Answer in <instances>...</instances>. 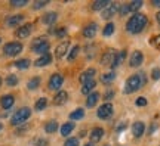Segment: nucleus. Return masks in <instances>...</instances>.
Segmentation results:
<instances>
[{
  "label": "nucleus",
  "mask_w": 160,
  "mask_h": 146,
  "mask_svg": "<svg viewBox=\"0 0 160 146\" xmlns=\"http://www.w3.org/2000/svg\"><path fill=\"white\" fill-rule=\"evenodd\" d=\"M147 24H148V19L147 16L144 15V13H135V15H132L131 19L126 22V31L131 34H139L142 33L144 28L147 27Z\"/></svg>",
  "instance_id": "1"
},
{
  "label": "nucleus",
  "mask_w": 160,
  "mask_h": 146,
  "mask_svg": "<svg viewBox=\"0 0 160 146\" xmlns=\"http://www.w3.org/2000/svg\"><path fill=\"white\" fill-rule=\"evenodd\" d=\"M144 84H145V75L144 74H133V75H131L129 78L126 80L123 92L126 95H129V93H133L138 89H141Z\"/></svg>",
  "instance_id": "2"
},
{
  "label": "nucleus",
  "mask_w": 160,
  "mask_h": 146,
  "mask_svg": "<svg viewBox=\"0 0 160 146\" xmlns=\"http://www.w3.org/2000/svg\"><path fill=\"white\" fill-rule=\"evenodd\" d=\"M30 117H31V109H30V108H19L17 112L12 115L11 124L12 125H21V124L25 123Z\"/></svg>",
  "instance_id": "3"
},
{
  "label": "nucleus",
  "mask_w": 160,
  "mask_h": 146,
  "mask_svg": "<svg viewBox=\"0 0 160 146\" xmlns=\"http://www.w3.org/2000/svg\"><path fill=\"white\" fill-rule=\"evenodd\" d=\"M49 47H51V45H49L48 40L43 39V37L34 39L33 43H31V50L36 52V53H39L40 56H42V55H46L48 50H49Z\"/></svg>",
  "instance_id": "4"
},
{
  "label": "nucleus",
  "mask_w": 160,
  "mask_h": 146,
  "mask_svg": "<svg viewBox=\"0 0 160 146\" xmlns=\"http://www.w3.org/2000/svg\"><path fill=\"white\" fill-rule=\"evenodd\" d=\"M22 47L24 46L19 41H9L3 47V53L6 56H17V55H19L22 52Z\"/></svg>",
  "instance_id": "5"
},
{
  "label": "nucleus",
  "mask_w": 160,
  "mask_h": 146,
  "mask_svg": "<svg viewBox=\"0 0 160 146\" xmlns=\"http://www.w3.org/2000/svg\"><path fill=\"white\" fill-rule=\"evenodd\" d=\"M113 112H114V108H113V105L110 103V102H107V103H102L101 106L98 108L97 111V115L99 120H108L111 115H113Z\"/></svg>",
  "instance_id": "6"
},
{
  "label": "nucleus",
  "mask_w": 160,
  "mask_h": 146,
  "mask_svg": "<svg viewBox=\"0 0 160 146\" xmlns=\"http://www.w3.org/2000/svg\"><path fill=\"white\" fill-rule=\"evenodd\" d=\"M64 84V77L61 74H52L51 78H49V89L51 90H59Z\"/></svg>",
  "instance_id": "7"
},
{
  "label": "nucleus",
  "mask_w": 160,
  "mask_h": 146,
  "mask_svg": "<svg viewBox=\"0 0 160 146\" xmlns=\"http://www.w3.org/2000/svg\"><path fill=\"white\" fill-rule=\"evenodd\" d=\"M142 62H144V53L141 50H135V52H132V55H131V59H129V65L133 68H138V67H141L142 65Z\"/></svg>",
  "instance_id": "8"
},
{
  "label": "nucleus",
  "mask_w": 160,
  "mask_h": 146,
  "mask_svg": "<svg viewBox=\"0 0 160 146\" xmlns=\"http://www.w3.org/2000/svg\"><path fill=\"white\" fill-rule=\"evenodd\" d=\"M68 49H70V41L68 40H65V41H62V43H59V45L55 47V58H57V59L64 58L65 55H67Z\"/></svg>",
  "instance_id": "9"
},
{
  "label": "nucleus",
  "mask_w": 160,
  "mask_h": 146,
  "mask_svg": "<svg viewBox=\"0 0 160 146\" xmlns=\"http://www.w3.org/2000/svg\"><path fill=\"white\" fill-rule=\"evenodd\" d=\"M31 30H33V25L31 24H24L21 27H18L17 31H15V35L18 39H27L30 34H31Z\"/></svg>",
  "instance_id": "10"
},
{
  "label": "nucleus",
  "mask_w": 160,
  "mask_h": 146,
  "mask_svg": "<svg viewBox=\"0 0 160 146\" xmlns=\"http://www.w3.org/2000/svg\"><path fill=\"white\" fill-rule=\"evenodd\" d=\"M119 11V5L117 3H110L102 12H101V16L104 19H111V18L116 15V12Z\"/></svg>",
  "instance_id": "11"
},
{
  "label": "nucleus",
  "mask_w": 160,
  "mask_h": 146,
  "mask_svg": "<svg viewBox=\"0 0 160 146\" xmlns=\"http://www.w3.org/2000/svg\"><path fill=\"white\" fill-rule=\"evenodd\" d=\"M116 53H117V52L113 50V49H110V50L105 52L102 55V58H101V65H104V67H111V64H113V61H114V58H116Z\"/></svg>",
  "instance_id": "12"
},
{
  "label": "nucleus",
  "mask_w": 160,
  "mask_h": 146,
  "mask_svg": "<svg viewBox=\"0 0 160 146\" xmlns=\"http://www.w3.org/2000/svg\"><path fill=\"white\" fill-rule=\"evenodd\" d=\"M95 74H97V69H95V68H89V69H86V71H83V73L80 74L79 81L82 84H86L88 81H92V80H93Z\"/></svg>",
  "instance_id": "13"
},
{
  "label": "nucleus",
  "mask_w": 160,
  "mask_h": 146,
  "mask_svg": "<svg viewBox=\"0 0 160 146\" xmlns=\"http://www.w3.org/2000/svg\"><path fill=\"white\" fill-rule=\"evenodd\" d=\"M104 137V130L101 127H95V129L91 130V134H89V140L91 143H98V142H101V139Z\"/></svg>",
  "instance_id": "14"
},
{
  "label": "nucleus",
  "mask_w": 160,
  "mask_h": 146,
  "mask_svg": "<svg viewBox=\"0 0 160 146\" xmlns=\"http://www.w3.org/2000/svg\"><path fill=\"white\" fill-rule=\"evenodd\" d=\"M97 31H98V25L95 22H91L89 25H86L83 28V37L85 39H93L97 35Z\"/></svg>",
  "instance_id": "15"
},
{
  "label": "nucleus",
  "mask_w": 160,
  "mask_h": 146,
  "mask_svg": "<svg viewBox=\"0 0 160 146\" xmlns=\"http://www.w3.org/2000/svg\"><path fill=\"white\" fill-rule=\"evenodd\" d=\"M144 131H145V124L142 121H135L132 124V134H133V137H141L144 134Z\"/></svg>",
  "instance_id": "16"
},
{
  "label": "nucleus",
  "mask_w": 160,
  "mask_h": 146,
  "mask_svg": "<svg viewBox=\"0 0 160 146\" xmlns=\"http://www.w3.org/2000/svg\"><path fill=\"white\" fill-rule=\"evenodd\" d=\"M67 101H68V93H67V92H64V90L58 92L57 95L53 96V105H57V106L64 105Z\"/></svg>",
  "instance_id": "17"
},
{
  "label": "nucleus",
  "mask_w": 160,
  "mask_h": 146,
  "mask_svg": "<svg viewBox=\"0 0 160 146\" xmlns=\"http://www.w3.org/2000/svg\"><path fill=\"white\" fill-rule=\"evenodd\" d=\"M57 19H58L57 12H46L45 15L42 16V22L45 24V25H53V24L57 22Z\"/></svg>",
  "instance_id": "18"
},
{
  "label": "nucleus",
  "mask_w": 160,
  "mask_h": 146,
  "mask_svg": "<svg viewBox=\"0 0 160 146\" xmlns=\"http://www.w3.org/2000/svg\"><path fill=\"white\" fill-rule=\"evenodd\" d=\"M13 103H15V97L12 95H5L0 99V105H2L3 109H11L13 106Z\"/></svg>",
  "instance_id": "19"
},
{
  "label": "nucleus",
  "mask_w": 160,
  "mask_h": 146,
  "mask_svg": "<svg viewBox=\"0 0 160 146\" xmlns=\"http://www.w3.org/2000/svg\"><path fill=\"white\" fill-rule=\"evenodd\" d=\"M22 21H24V15H13V16H9L6 19V25L13 28V27H18Z\"/></svg>",
  "instance_id": "20"
},
{
  "label": "nucleus",
  "mask_w": 160,
  "mask_h": 146,
  "mask_svg": "<svg viewBox=\"0 0 160 146\" xmlns=\"http://www.w3.org/2000/svg\"><path fill=\"white\" fill-rule=\"evenodd\" d=\"M126 50H120V52H117L116 53V58H114V61H113V64H111V68L114 69V68H117V67H120L123 62H125V59H126Z\"/></svg>",
  "instance_id": "21"
},
{
  "label": "nucleus",
  "mask_w": 160,
  "mask_h": 146,
  "mask_svg": "<svg viewBox=\"0 0 160 146\" xmlns=\"http://www.w3.org/2000/svg\"><path fill=\"white\" fill-rule=\"evenodd\" d=\"M108 5H110V0H97V2L92 3L91 7L93 12H102Z\"/></svg>",
  "instance_id": "22"
},
{
  "label": "nucleus",
  "mask_w": 160,
  "mask_h": 146,
  "mask_svg": "<svg viewBox=\"0 0 160 146\" xmlns=\"http://www.w3.org/2000/svg\"><path fill=\"white\" fill-rule=\"evenodd\" d=\"M99 101V93L98 92H92L91 95H88L86 97V106L88 108H93Z\"/></svg>",
  "instance_id": "23"
},
{
  "label": "nucleus",
  "mask_w": 160,
  "mask_h": 146,
  "mask_svg": "<svg viewBox=\"0 0 160 146\" xmlns=\"http://www.w3.org/2000/svg\"><path fill=\"white\" fill-rule=\"evenodd\" d=\"M51 62H52V55L46 53V55H42L39 59H36L34 65L36 67H46V65H49Z\"/></svg>",
  "instance_id": "24"
},
{
  "label": "nucleus",
  "mask_w": 160,
  "mask_h": 146,
  "mask_svg": "<svg viewBox=\"0 0 160 146\" xmlns=\"http://www.w3.org/2000/svg\"><path fill=\"white\" fill-rule=\"evenodd\" d=\"M74 130V124L71 123V121H68V123H64L62 125H61V129H59V133L64 136V137H67V136L71 134V131Z\"/></svg>",
  "instance_id": "25"
},
{
  "label": "nucleus",
  "mask_w": 160,
  "mask_h": 146,
  "mask_svg": "<svg viewBox=\"0 0 160 146\" xmlns=\"http://www.w3.org/2000/svg\"><path fill=\"white\" fill-rule=\"evenodd\" d=\"M114 80H116L114 71H108V73H105L101 75V83H102V84H111Z\"/></svg>",
  "instance_id": "26"
},
{
  "label": "nucleus",
  "mask_w": 160,
  "mask_h": 146,
  "mask_svg": "<svg viewBox=\"0 0 160 146\" xmlns=\"http://www.w3.org/2000/svg\"><path fill=\"white\" fill-rule=\"evenodd\" d=\"M95 87H97V81H95V80H92V81H88L86 84L82 86V93H83V95H86V96L91 95Z\"/></svg>",
  "instance_id": "27"
},
{
  "label": "nucleus",
  "mask_w": 160,
  "mask_h": 146,
  "mask_svg": "<svg viewBox=\"0 0 160 146\" xmlns=\"http://www.w3.org/2000/svg\"><path fill=\"white\" fill-rule=\"evenodd\" d=\"M129 5V13H138V11L141 9V6H142V0H132L131 3H128Z\"/></svg>",
  "instance_id": "28"
},
{
  "label": "nucleus",
  "mask_w": 160,
  "mask_h": 146,
  "mask_svg": "<svg viewBox=\"0 0 160 146\" xmlns=\"http://www.w3.org/2000/svg\"><path fill=\"white\" fill-rule=\"evenodd\" d=\"M83 117H85V109H82V108H77V109H74L73 112L70 114V118H71L73 121H79V120H82Z\"/></svg>",
  "instance_id": "29"
},
{
  "label": "nucleus",
  "mask_w": 160,
  "mask_h": 146,
  "mask_svg": "<svg viewBox=\"0 0 160 146\" xmlns=\"http://www.w3.org/2000/svg\"><path fill=\"white\" fill-rule=\"evenodd\" d=\"M58 130V123L55 121V120H52V121H48L45 125V131L46 133H49V134H52V133H55Z\"/></svg>",
  "instance_id": "30"
},
{
  "label": "nucleus",
  "mask_w": 160,
  "mask_h": 146,
  "mask_svg": "<svg viewBox=\"0 0 160 146\" xmlns=\"http://www.w3.org/2000/svg\"><path fill=\"white\" fill-rule=\"evenodd\" d=\"M114 30H116L114 24H113V22H108L107 25H105V27H104L102 35H104V37H110V35H113V34H114Z\"/></svg>",
  "instance_id": "31"
},
{
  "label": "nucleus",
  "mask_w": 160,
  "mask_h": 146,
  "mask_svg": "<svg viewBox=\"0 0 160 146\" xmlns=\"http://www.w3.org/2000/svg\"><path fill=\"white\" fill-rule=\"evenodd\" d=\"M46 106H48V99L46 97H40V99L36 101V105H34L36 111H43Z\"/></svg>",
  "instance_id": "32"
},
{
  "label": "nucleus",
  "mask_w": 160,
  "mask_h": 146,
  "mask_svg": "<svg viewBox=\"0 0 160 146\" xmlns=\"http://www.w3.org/2000/svg\"><path fill=\"white\" fill-rule=\"evenodd\" d=\"M79 52H80V46L79 45L73 46V47H71V50H70V53H68V58H67V59H68L70 62H73L76 59V56L79 55Z\"/></svg>",
  "instance_id": "33"
},
{
  "label": "nucleus",
  "mask_w": 160,
  "mask_h": 146,
  "mask_svg": "<svg viewBox=\"0 0 160 146\" xmlns=\"http://www.w3.org/2000/svg\"><path fill=\"white\" fill-rule=\"evenodd\" d=\"M5 83H6L8 86H11V87H13V86H17V84H18V77L15 75V74H9V75L6 77Z\"/></svg>",
  "instance_id": "34"
},
{
  "label": "nucleus",
  "mask_w": 160,
  "mask_h": 146,
  "mask_svg": "<svg viewBox=\"0 0 160 146\" xmlns=\"http://www.w3.org/2000/svg\"><path fill=\"white\" fill-rule=\"evenodd\" d=\"M39 86H40V77H33V78L28 81L27 87H28L30 90H36Z\"/></svg>",
  "instance_id": "35"
},
{
  "label": "nucleus",
  "mask_w": 160,
  "mask_h": 146,
  "mask_svg": "<svg viewBox=\"0 0 160 146\" xmlns=\"http://www.w3.org/2000/svg\"><path fill=\"white\" fill-rule=\"evenodd\" d=\"M15 67L19 68V69H27L30 67V61L28 59H19V61L15 62Z\"/></svg>",
  "instance_id": "36"
},
{
  "label": "nucleus",
  "mask_w": 160,
  "mask_h": 146,
  "mask_svg": "<svg viewBox=\"0 0 160 146\" xmlns=\"http://www.w3.org/2000/svg\"><path fill=\"white\" fill-rule=\"evenodd\" d=\"M25 5H28V0H11V6L13 7H22Z\"/></svg>",
  "instance_id": "37"
},
{
  "label": "nucleus",
  "mask_w": 160,
  "mask_h": 146,
  "mask_svg": "<svg viewBox=\"0 0 160 146\" xmlns=\"http://www.w3.org/2000/svg\"><path fill=\"white\" fill-rule=\"evenodd\" d=\"M64 146H79V139L77 137H68L64 142Z\"/></svg>",
  "instance_id": "38"
},
{
  "label": "nucleus",
  "mask_w": 160,
  "mask_h": 146,
  "mask_svg": "<svg viewBox=\"0 0 160 146\" xmlns=\"http://www.w3.org/2000/svg\"><path fill=\"white\" fill-rule=\"evenodd\" d=\"M48 3H49V0H37V2H34L33 7H34V9H42V7L46 6Z\"/></svg>",
  "instance_id": "39"
},
{
  "label": "nucleus",
  "mask_w": 160,
  "mask_h": 146,
  "mask_svg": "<svg viewBox=\"0 0 160 146\" xmlns=\"http://www.w3.org/2000/svg\"><path fill=\"white\" fill-rule=\"evenodd\" d=\"M119 12L122 16H125V15H128L129 13V5H122L119 6Z\"/></svg>",
  "instance_id": "40"
},
{
  "label": "nucleus",
  "mask_w": 160,
  "mask_h": 146,
  "mask_svg": "<svg viewBox=\"0 0 160 146\" xmlns=\"http://www.w3.org/2000/svg\"><path fill=\"white\" fill-rule=\"evenodd\" d=\"M150 43H151V45H153V46H156L157 49H160V34H157L156 37H153Z\"/></svg>",
  "instance_id": "41"
},
{
  "label": "nucleus",
  "mask_w": 160,
  "mask_h": 146,
  "mask_svg": "<svg viewBox=\"0 0 160 146\" xmlns=\"http://www.w3.org/2000/svg\"><path fill=\"white\" fill-rule=\"evenodd\" d=\"M65 34H67V30H65V28H58L57 31H55V37L61 39V37H64Z\"/></svg>",
  "instance_id": "42"
},
{
  "label": "nucleus",
  "mask_w": 160,
  "mask_h": 146,
  "mask_svg": "<svg viewBox=\"0 0 160 146\" xmlns=\"http://www.w3.org/2000/svg\"><path fill=\"white\" fill-rule=\"evenodd\" d=\"M135 105L137 106H145L147 105V99L145 97H138L137 101H135Z\"/></svg>",
  "instance_id": "43"
},
{
  "label": "nucleus",
  "mask_w": 160,
  "mask_h": 146,
  "mask_svg": "<svg viewBox=\"0 0 160 146\" xmlns=\"http://www.w3.org/2000/svg\"><path fill=\"white\" fill-rule=\"evenodd\" d=\"M151 78L153 80H160V69L159 68H154V69L151 71Z\"/></svg>",
  "instance_id": "44"
},
{
  "label": "nucleus",
  "mask_w": 160,
  "mask_h": 146,
  "mask_svg": "<svg viewBox=\"0 0 160 146\" xmlns=\"http://www.w3.org/2000/svg\"><path fill=\"white\" fill-rule=\"evenodd\" d=\"M34 145L36 146H48L49 143H48V140H46V139H36Z\"/></svg>",
  "instance_id": "45"
},
{
  "label": "nucleus",
  "mask_w": 160,
  "mask_h": 146,
  "mask_svg": "<svg viewBox=\"0 0 160 146\" xmlns=\"http://www.w3.org/2000/svg\"><path fill=\"white\" fill-rule=\"evenodd\" d=\"M104 97H105L107 101H111V99L114 97V92H113V90H108V92L105 93V96H104Z\"/></svg>",
  "instance_id": "46"
},
{
  "label": "nucleus",
  "mask_w": 160,
  "mask_h": 146,
  "mask_svg": "<svg viewBox=\"0 0 160 146\" xmlns=\"http://www.w3.org/2000/svg\"><path fill=\"white\" fill-rule=\"evenodd\" d=\"M123 129H126V124H120L117 127V131H123Z\"/></svg>",
  "instance_id": "47"
},
{
  "label": "nucleus",
  "mask_w": 160,
  "mask_h": 146,
  "mask_svg": "<svg viewBox=\"0 0 160 146\" xmlns=\"http://www.w3.org/2000/svg\"><path fill=\"white\" fill-rule=\"evenodd\" d=\"M153 5L157 6V7H160V0H153Z\"/></svg>",
  "instance_id": "48"
},
{
  "label": "nucleus",
  "mask_w": 160,
  "mask_h": 146,
  "mask_svg": "<svg viewBox=\"0 0 160 146\" xmlns=\"http://www.w3.org/2000/svg\"><path fill=\"white\" fill-rule=\"evenodd\" d=\"M156 19H157V22H159V25H160V11L157 12V15H156Z\"/></svg>",
  "instance_id": "49"
},
{
  "label": "nucleus",
  "mask_w": 160,
  "mask_h": 146,
  "mask_svg": "<svg viewBox=\"0 0 160 146\" xmlns=\"http://www.w3.org/2000/svg\"><path fill=\"white\" fill-rule=\"evenodd\" d=\"M2 83H3V80H2V77H0V87H2Z\"/></svg>",
  "instance_id": "50"
},
{
  "label": "nucleus",
  "mask_w": 160,
  "mask_h": 146,
  "mask_svg": "<svg viewBox=\"0 0 160 146\" xmlns=\"http://www.w3.org/2000/svg\"><path fill=\"white\" fill-rule=\"evenodd\" d=\"M2 129H3V124H2V123H0V130H2Z\"/></svg>",
  "instance_id": "51"
},
{
  "label": "nucleus",
  "mask_w": 160,
  "mask_h": 146,
  "mask_svg": "<svg viewBox=\"0 0 160 146\" xmlns=\"http://www.w3.org/2000/svg\"><path fill=\"white\" fill-rule=\"evenodd\" d=\"M85 146H93V145H92V143H88V145H85Z\"/></svg>",
  "instance_id": "52"
},
{
  "label": "nucleus",
  "mask_w": 160,
  "mask_h": 146,
  "mask_svg": "<svg viewBox=\"0 0 160 146\" xmlns=\"http://www.w3.org/2000/svg\"><path fill=\"white\" fill-rule=\"evenodd\" d=\"M0 41H2V39H0Z\"/></svg>",
  "instance_id": "53"
},
{
  "label": "nucleus",
  "mask_w": 160,
  "mask_h": 146,
  "mask_svg": "<svg viewBox=\"0 0 160 146\" xmlns=\"http://www.w3.org/2000/svg\"><path fill=\"white\" fill-rule=\"evenodd\" d=\"M105 146H108V145H105Z\"/></svg>",
  "instance_id": "54"
}]
</instances>
